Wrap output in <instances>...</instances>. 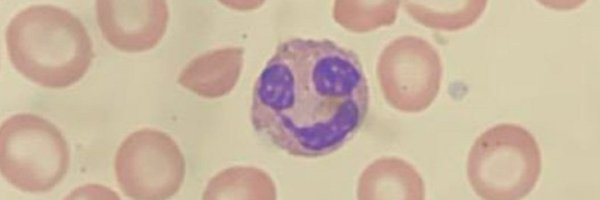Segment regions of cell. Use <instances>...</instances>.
<instances>
[{
    "label": "cell",
    "instance_id": "cell-1",
    "mask_svg": "<svg viewBox=\"0 0 600 200\" xmlns=\"http://www.w3.org/2000/svg\"><path fill=\"white\" fill-rule=\"evenodd\" d=\"M369 87L359 57L328 39L278 45L253 88L251 122L289 155L317 158L346 144L362 126Z\"/></svg>",
    "mask_w": 600,
    "mask_h": 200
},
{
    "label": "cell",
    "instance_id": "cell-2",
    "mask_svg": "<svg viewBox=\"0 0 600 200\" xmlns=\"http://www.w3.org/2000/svg\"><path fill=\"white\" fill-rule=\"evenodd\" d=\"M8 57L23 76L47 88H65L87 72L92 41L83 23L53 5H32L15 15L5 33Z\"/></svg>",
    "mask_w": 600,
    "mask_h": 200
},
{
    "label": "cell",
    "instance_id": "cell-3",
    "mask_svg": "<svg viewBox=\"0 0 600 200\" xmlns=\"http://www.w3.org/2000/svg\"><path fill=\"white\" fill-rule=\"evenodd\" d=\"M541 152L535 137L511 123L495 125L472 145L467 176L475 193L487 200H518L535 187Z\"/></svg>",
    "mask_w": 600,
    "mask_h": 200
},
{
    "label": "cell",
    "instance_id": "cell-4",
    "mask_svg": "<svg viewBox=\"0 0 600 200\" xmlns=\"http://www.w3.org/2000/svg\"><path fill=\"white\" fill-rule=\"evenodd\" d=\"M69 148L60 130L34 114H17L0 129V169L14 187L46 192L66 175Z\"/></svg>",
    "mask_w": 600,
    "mask_h": 200
},
{
    "label": "cell",
    "instance_id": "cell-5",
    "mask_svg": "<svg viewBox=\"0 0 600 200\" xmlns=\"http://www.w3.org/2000/svg\"><path fill=\"white\" fill-rule=\"evenodd\" d=\"M114 168L117 182L127 197L163 200L179 191L186 163L179 146L168 134L144 128L121 143Z\"/></svg>",
    "mask_w": 600,
    "mask_h": 200
},
{
    "label": "cell",
    "instance_id": "cell-6",
    "mask_svg": "<svg viewBox=\"0 0 600 200\" xmlns=\"http://www.w3.org/2000/svg\"><path fill=\"white\" fill-rule=\"evenodd\" d=\"M442 71L437 50L411 35L390 42L377 63V78L386 101L407 113L423 111L432 104L440 90Z\"/></svg>",
    "mask_w": 600,
    "mask_h": 200
},
{
    "label": "cell",
    "instance_id": "cell-7",
    "mask_svg": "<svg viewBox=\"0 0 600 200\" xmlns=\"http://www.w3.org/2000/svg\"><path fill=\"white\" fill-rule=\"evenodd\" d=\"M96 14L106 41L123 52H142L155 47L169 20L164 0H98Z\"/></svg>",
    "mask_w": 600,
    "mask_h": 200
},
{
    "label": "cell",
    "instance_id": "cell-8",
    "mask_svg": "<svg viewBox=\"0 0 600 200\" xmlns=\"http://www.w3.org/2000/svg\"><path fill=\"white\" fill-rule=\"evenodd\" d=\"M244 64L242 47H225L201 54L181 71L178 83L204 98H219L237 84Z\"/></svg>",
    "mask_w": 600,
    "mask_h": 200
},
{
    "label": "cell",
    "instance_id": "cell-9",
    "mask_svg": "<svg viewBox=\"0 0 600 200\" xmlns=\"http://www.w3.org/2000/svg\"><path fill=\"white\" fill-rule=\"evenodd\" d=\"M357 198L423 200L425 185L418 171L397 157H382L369 164L359 177Z\"/></svg>",
    "mask_w": 600,
    "mask_h": 200
},
{
    "label": "cell",
    "instance_id": "cell-10",
    "mask_svg": "<svg viewBox=\"0 0 600 200\" xmlns=\"http://www.w3.org/2000/svg\"><path fill=\"white\" fill-rule=\"evenodd\" d=\"M277 198L276 185L262 169L234 166L217 173L208 182L202 199H265Z\"/></svg>",
    "mask_w": 600,
    "mask_h": 200
},
{
    "label": "cell",
    "instance_id": "cell-11",
    "mask_svg": "<svg viewBox=\"0 0 600 200\" xmlns=\"http://www.w3.org/2000/svg\"><path fill=\"white\" fill-rule=\"evenodd\" d=\"M485 0L405 1L407 13L425 27L456 31L473 25L484 12Z\"/></svg>",
    "mask_w": 600,
    "mask_h": 200
},
{
    "label": "cell",
    "instance_id": "cell-12",
    "mask_svg": "<svg viewBox=\"0 0 600 200\" xmlns=\"http://www.w3.org/2000/svg\"><path fill=\"white\" fill-rule=\"evenodd\" d=\"M399 4V1L337 0L333 6V18L349 31L369 32L392 25L397 18Z\"/></svg>",
    "mask_w": 600,
    "mask_h": 200
}]
</instances>
